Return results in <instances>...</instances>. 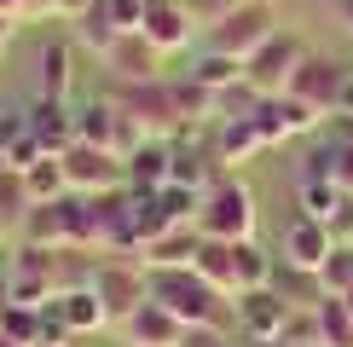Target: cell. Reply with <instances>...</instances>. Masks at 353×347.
Here are the masks:
<instances>
[{
    "instance_id": "obj_1",
    "label": "cell",
    "mask_w": 353,
    "mask_h": 347,
    "mask_svg": "<svg viewBox=\"0 0 353 347\" xmlns=\"http://www.w3.org/2000/svg\"><path fill=\"white\" fill-rule=\"evenodd\" d=\"M151 301H163L185 330L191 324H232V295H220L197 266H157L151 272Z\"/></svg>"
},
{
    "instance_id": "obj_2",
    "label": "cell",
    "mask_w": 353,
    "mask_h": 347,
    "mask_svg": "<svg viewBox=\"0 0 353 347\" xmlns=\"http://www.w3.org/2000/svg\"><path fill=\"white\" fill-rule=\"evenodd\" d=\"M255 220H261L255 191H249L238 174H220L209 191H203V202H197V231L203 238H220V243L255 238Z\"/></svg>"
},
{
    "instance_id": "obj_3",
    "label": "cell",
    "mask_w": 353,
    "mask_h": 347,
    "mask_svg": "<svg viewBox=\"0 0 353 347\" xmlns=\"http://www.w3.org/2000/svg\"><path fill=\"white\" fill-rule=\"evenodd\" d=\"M307 58L301 47V35H290V29H278V35L267 41V47H255L243 58V87L249 93H261V98H272V93H290V76H296V64Z\"/></svg>"
},
{
    "instance_id": "obj_4",
    "label": "cell",
    "mask_w": 353,
    "mask_h": 347,
    "mask_svg": "<svg viewBox=\"0 0 353 347\" xmlns=\"http://www.w3.org/2000/svg\"><path fill=\"white\" fill-rule=\"evenodd\" d=\"M272 35H278V12L267 0H243V6H232L226 18L209 29V47L226 52V58H249L255 47H267Z\"/></svg>"
},
{
    "instance_id": "obj_5",
    "label": "cell",
    "mask_w": 353,
    "mask_h": 347,
    "mask_svg": "<svg viewBox=\"0 0 353 347\" xmlns=\"http://www.w3.org/2000/svg\"><path fill=\"white\" fill-rule=\"evenodd\" d=\"M76 139H87V145H105V151H116L128 162V156L145 145V134H139V122L128 116L116 98H93V105H81L76 110Z\"/></svg>"
},
{
    "instance_id": "obj_6",
    "label": "cell",
    "mask_w": 353,
    "mask_h": 347,
    "mask_svg": "<svg viewBox=\"0 0 353 347\" xmlns=\"http://www.w3.org/2000/svg\"><path fill=\"white\" fill-rule=\"evenodd\" d=\"M93 289H99V301H105L110 324H122V318L151 295V272H145V260H99Z\"/></svg>"
},
{
    "instance_id": "obj_7",
    "label": "cell",
    "mask_w": 353,
    "mask_h": 347,
    "mask_svg": "<svg viewBox=\"0 0 353 347\" xmlns=\"http://www.w3.org/2000/svg\"><path fill=\"white\" fill-rule=\"evenodd\" d=\"M116 105L139 122L145 139H174V134H185V127H180V110H174V87H168V81L122 87V93H116Z\"/></svg>"
},
{
    "instance_id": "obj_8",
    "label": "cell",
    "mask_w": 353,
    "mask_h": 347,
    "mask_svg": "<svg viewBox=\"0 0 353 347\" xmlns=\"http://www.w3.org/2000/svg\"><path fill=\"white\" fill-rule=\"evenodd\" d=\"M64 174H70V191H81V197H99V191L128 185V162L116 151H105V145H87V139H76L64 151Z\"/></svg>"
},
{
    "instance_id": "obj_9",
    "label": "cell",
    "mask_w": 353,
    "mask_h": 347,
    "mask_svg": "<svg viewBox=\"0 0 353 347\" xmlns=\"http://www.w3.org/2000/svg\"><path fill=\"white\" fill-rule=\"evenodd\" d=\"M232 313H238V330H243V341H261V347H278V336H284V324H290V301L278 295V289H243V295H232Z\"/></svg>"
},
{
    "instance_id": "obj_10",
    "label": "cell",
    "mask_w": 353,
    "mask_h": 347,
    "mask_svg": "<svg viewBox=\"0 0 353 347\" xmlns=\"http://www.w3.org/2000/svg\"><path fill=\"white\" fill-rule=\"evenodd\" d=\"M255 127H261V139H267V151L272 145H284V139H301V134H313L325 116L319 110H307L301 98H290V93H272V98H255Z\"/></svg>"
},
{
    "instance_id": "obj_11",
    "label": "cell",
    "mask_w": 353,
    "mask_h": 347,
    "mask_svg": "<svg viewBox=\"0 0 353 347\" xmlns=\"http://www.w3.org/2000/svg\"><path fill=\"white\" fill-rule=\"evenodd\" d=\"M342 81H347V70H342V64H330V58L307 52L301 64H296V76H290V98H301V105H307V110H319V116H336Z\"/></svg>"
},
{
    "instance_id": "obj_12",
    "label": "cell",
    "mask_w": 353,
    "mask_h": 347,
    "mask_svg": "<svg viewBox=\"0 0 353 347\" xmlns=\"http://www.w3.org/2000/svg\"><path fill=\"white\" fill-rule=\"evenodd\" d=\"M336 249V238H330V226L325 220H313V214H296L284 231V266L290 272H313L319 278V266H325V255Z\"/></svg>"
},
{
    "instance_id": "obj_13",
    "label": "cell",
    "mask_w": 353,
    "mask_h": 347,
    "mask_svg": "<svg viewBox=\"0 0 353 347\" xmlns=\"http://www.w3.org/2000/svg\"><path fill=\"white\" fill-rule=\"evenodd\" d=\"M122 336H128V347H180L185 341V324L163 307V301L145 295L139 307L122 318Z\"/></svg>"
},
{
    "instance_id": "obj_14",
    "label": "cell",
    "mask_w": 353,
    "mask_h": 347,
    "mask_svg": "<svg viewBox=\"0 0 353 347\" xmlns=\"http://www.w3.org/2000/svg\"><path fill=\"white\" fill-rule=\"evenodd\" d=\"M29 134L47 156H64L70 145H76V110L64 105V98H29Z\"/></svg>"
},
{
    "instance_id": "obj_15",
    "label": "cell",
    "mask_w": 353,
    "mask_h": 347,
    "mask_svg": "<svg viewBox=\"0 0 353 347\" xmlns=\"http://www.w3.org/2000/svg\"><path fill=\"white\" fill-rule=\"evenodd\" d=\"M191 12L180 6V0H145V23H139V35L151 41L157 52H180V47H191Z\"/></svg>"
},
{
    "instance_id": "obj_16",
    "label": "cell",
    "mask_w": 353,
    "mask_h": 347,
    "mask_svg": "<svg viewBox=\"0 0 353 347\" xmlns=\"http://www.w3.org/2000/svg\"><path fill=\"white\" fill-rule=\"evenodd\" d=\"M105 64H110L128 87H139V81H163V52H157L151 41L139 35V29H128V35L116 41V47L105 52Z\"/></svg>"
},
{
    "instance_id": "obj_17",
    "label": "cell",
    "mask_w": 353,
    "mask_h": 347,
    "mask_svg": "<svg viewBox=\"0 0 353 347\" xmlns=\"http://www.w3.org/2000/svg\"><path fill=\"white\" fill-rule=\"evenodd\" d=\"M70 87H76V47H70V41H41V52H35V98H64L70 105Z\"/></svg>"
},
{
    "instance_id": "obj_18",
    "label": "cell",
    "mask_w": 353,
    "mask_h": 347,
    "mask_svg": "<svg viewBox=\"0 0 353 347\" xmlns=\"http://www.w3.org/2000/svg\"><path fill=\"white\" fill-rule=\"evenodd\" d=\"M267 151V139H261L255 116H220L214 122V162L220 168H243L249 156Z\"/></svg>"
},
{
    "instance_id": "obj_19",
    "label": "cell",
    "mask_w": 353,
    "mask_h": 347,
    "mask_svg": "<svg viewBox=\"0 0 353 347\" xmlns=\"http://www.w3.org/2000/svg\"><path fill=\"white\" fill-rule=\"evenodd\" d=\"M174 180V139H145L128 156V191H163Z\"/></svg>"
},
{
    "instance_id": "obj_20",
    "label": "cell",
    "mask_w": 353,
    "mask_h": 347,
    "mask_svg": "<svg viewBox=\"0 0 353 347\" xmlns=\"http://www.w3.org/2000/svg\"><path fill=\"white\" fill-rule=\"evenodd\" d=\"M197 243H203L197 226H174L157 243H145L139 260H145V272H157V266H191V260H197Z\"/></svg>"
},
{
    "instance_id": "obj_21",
    "label": "cell",
    "mask_w": 353,
    "mask_h": 347,
    "mask_svg": "<svg viewBox=\"0 0 353 347\" xmlns=\"http://www.w3.org/2000/svg\"><path fill=\"white\" fill-rule=\"evenodd\" d=\"M191 266L209 278L220 295H238V243H220V238H203L197 243V260Z\"/></svg>"
},
{
    "instance_id": "obj_22",
    "label": "cell",
    "mask_w": 353,
    "mask_h": 347,
    "mask_svg": "<svg viewBox=\"0 0 353 347\" xmlns=\"http://www.w3.org/2000/svg\"><path fill=\"white\" fill-rule=\"evenodd\" d=\"M58 313H64V324L76 330V336H93V330H105V324H110V313H105V301H99V289H93V284L64 289V295H58Z\"/></svg>"
},
{
    "instance_id": "obj_23",
    "label": "cell",
    "mask_w": 353,
    "mask_h": 347,
    "mask_svg": "<svg viewBox=\"0 0 353 347\" xmlns=\"http://www.w3.org/2000/svg\"><path fill=\"white\" fill-rule=\"evenodd\" d=\"M174 87V110H180V127H197V122H220V93L203 87L197 76H180L168 81Z\"/></svg>"
},
{
    "instance_id": "obj_24",
    "label": "cell",
    "mask_w": 353,
    "mask_h": 347,
    "mask_svg": "<svg viewBox=\"0 0 353 347\" xmlns=\"http://www.w3.org/2000/svg\"><path fill=\"white\" fill-rule=\"evenodd\" d=\"M29 209H35V197H29V180L18 168H0V231H23Z\"/></svg>"
},
{
    "instance_id": "obj_25",
    "label": "cell",
    "mask_w": 353,
    "mask_h": 347,
    "mask_svg": "<svg viewBox=\"0 0 353 347\" xmlns=\"http://www.w3.org/2000/svg\"><path fill=\"white\" fill-rule=\"evenodd\" d=\"M191 76L203 87H214V93H232V87H243V58H226V52H203L197 64H191Z\"/></svg>"
},
{
    "instance_id": "obj_26",
    "label": "cell",
    "mask_w": 353,
    "mask_h": 347,
    "mask_svg": "<svg viewBox=\"0 0 353 347\" xmlns=\"http://www.w3.org/2000/svg\"><path fill=\"white\" fill-rule=\"evenodd\" d=\"M23 180H29V197H35V202H58V197H70L64 156H41L35 168H23Z\"/></svg>"
},
{
    "instance_id": "obj_27",
    "label": "cell",
    "mask_w": 353,
    "mask_h": 347,
    "mask_svg": "<svg viewBox=\"0 0 353 347\" xmlns=\"http://www.w3.org/2000/svg\"><path fill=\"white\" fill-rule=\"evenodd\" d=\"M76 41H81V47L93 52V58H105V52L116 47V41H122V29L110 23V12H105V0H99L93 12H81V18H76Z\"/></svg>"
},
{
    "instance_id": "obj_28",
    "label": "cell",
    "mask_w": 353,
    "mask_h": 347,
    "mask_svg": "<svg viewBox=\"0 0 353 347\" xmlns=\"http://www.w3.org/2000/svg\"><path fill=\"white\" fill-rule=\"evenodd\" d=\"M313 313H319V336H325V347H353V313H347L342 295H325Z\"/></svg>"
},
{
    "instance_id": "obj_29",
    "label": "cell",
    "mask_w": 353,
    "mask_h": 347,
    "mask_svg": "<svg viewBox=\"0 0 353 347\" xmlns=\"http://www.w3.org/2000/svg\"><path fill=\"white\" fill-rule=\"evenodd\" d=\"M267 284H272L267 249H261L255 238H243V243H238V295H243V289H267Z\"/></svg>"
},
{
    "instance_id": "obj_30",
    "label": "cell",
    "mask_w": 353,
    "mask_h": 347,
    "mask_svg": "<svg viewBox=\"0 0 353 347\" xmlns=\"http://www.w3.org/2000/svg\"><path fill=\"white\" fill-rule=\"evenodd\" d=\"M0 336H12L23 347H41V307H23V301L0 307Z\"/></svg>"
},
{
    "instance_id": "obj_31",
    "label": "cell",
    "mask_w": 353,
    "mask_h": 347,
    "mask_svg": "<svg viewBox=\"0 0 353 347\" xmlns=\"http://www.w3.org/2000/svg\"><path fill=\"white\" fill-rule=\"evenodd\" d=\"M342 185H336V180H301V214H313V220H325L330 226V214L336 209H342Z\"/></svg>"
},
{
    "instance_id": "obj_32",
    "label": "cell",
    "mask_w": 353,
    "mask_h": 347,
    "mask_svg": "<svg viewBox=\"0 0 353 347\" xmlns=\"http://www.w3.org/2000/svg\"><path fill=\"white\" fill-rule=\"evenodd\" d=\"M319 289H325V295H347V289H353V243H336V249L325 255Z\"/></svg>"
},
{
    "instance_id": "obj_33",
    "label": "cell",
    "mask_w": 353,
    "mask_h": 347,
    "mask_svg": "<svg viewBox=\"0 0 353 347\" xmlns=\"http://www.w3.org/2000/svg\"><path fill=\"white\" fill-rule=\"evenodd\" d=\"M180 6L191 12V23H197V29H214L232 6H243V0H180Z\"/></svg>"
},
{
    "instance_id": "obj_34",
    "label": "cell",
    "mask_w": 353,
    "mask_h": 347,
    "mask_svg": "<svg viewBox=\"0 0 353 347\" xmlns=\"http://www.w3.org/2000/svg\"><path fill=\"white\" fill-rule=\"evenodd\" d=\"M29 139V116L23 110H0V156H12Z\"/></svg>"
},
{
    "instance_id": "obj_35",
    "label": "cell",
    "mask_w": 353,
    "mask_h": 347,
    "mask_svg": "<svg viewBox=\"0 0 353 347\" xmlns=\"http://www.w3.org/2000/svg\"><path fill=\"white\" fill-rule=\"evenodd\" d=\"M336 185H342V191H353V122L342 127V139H336Z\"/></svg>"
},
{
    "instance_id": "obj_36",
    "label": "cell",
    "mask_w": 353,
    "mask_h": 347,
    "mask_svg": "<svg viewBox=\"0 0 353 347\" xmlns=\"http://www.w3.org/2000/svg\"><path fill=\"white\" fill-rule=\"evenodd\" d=\"M105 12H110V23L122 29V35L145 23V0H105Z\"/></svg>"
},
{
    "instance_id": "obj_37",
    "label": "cell",
    "mask_w": 353,
    "mask_h": 347,
    "mask_svg": "<svg viewBox=\"0 0 353 347\" xmlns=\"http://www.w3.org/2000/svg\"><path fill=\"white\" fill-rule=\"evenodd\" d=\"M180 347H232V330L226 324H191Z\"/></svg>"
},
{
    "instance_id": "obj_38",
    "label": "cell",
    "mask_w": 353,
    "mask_h": 347,
    "mask_svg": "<svg viewBox=\"0 0 353 347\" xmlns=\"http://www.w3.org/2000/svg\"><path fill=\"white\" fill-rule=\"evenodd\" d=\"M330 238H336V243H353V191L342 197V209L330 214Z\"/></svg>"
},
{
    "instance_id": "obj_39",
    "label": "cell",
    "mask_w": 353,
    "mask_h": 347,
    "mask_svg": "<svg viewBox=\"0 0 353 347\" xmlns=\"http://www.w3.org/2000/svg\"><path fill=\"white\" fill-rule=\"evenodd\" d=\"M93 6H99V0H58V18H70V23H76L81 12H93Z\"/></svg>"
},
{
    "instance_id": "obj_40",
    "label": "cell",
    "mask_w": 353,
    "mask_h": 347,
    "mask_svg": "<svg viewBox=\"0 0 353 347\" xmlns=\"http://www.w3.org/2000/svg\"><path fill=\"white\" fill-rule=\"evenodd\" d=\"M336 116H353V70H347V81H342V98H336Z\"/></svg>"
},
{
    "instance_id": "obj_41",
    "label": "cell",
    "mask_w": 353,
    "mask_h": 347,
    "mask_svg": "<svg viewBox=\"0 0 353 347\" xmlns=\"http://www.w3.org/2000/svg\"><path fill=\"white\" fill-rule=\"evenodd\" d=\"M29 18H58V0H29Z\"/></svg>"
},
{
    "instance_id": "obj_42",
    "label": "cell",
    "mask_w": 353,
    "mask_h": 347,
    "mask_svg": "<svg viewBox=\"0 0 353 347\" xmlns=\"http://www.w3.org/2000/svg\"><path fill=\"white\" fill-rule=\"evenodd\" d=\"M12 35H18V18H6V12H0V52L12 47Z\"/></svg>"
},
{
    "instance_id": "obj_43",
    "label": "cell",
    "mask_w": 353,
    "mask_h": 347,
    "mask_svg": "<svg viewBox=\"0 0 353 347\" xmlns=\"http://www.w3.org/2000/svg\"><path fill=\"white\" fill-rule=\"evenodd\" d=\"M0 12H6V18H18V23H23V18H29V0H0Z\"/></svg>"
},
{
    "instance_id": "obj_44",
    "label": "cell",
    "mask_w": 353,
    "mask_h": 347,
    "mask_svg": "<svg viewBox=\"0 0 353 347\" xmlns=\"http://www.w3.org/2000/svg\"><path fill=\"white\" fill-rule=\"evenodd\" d=\"M0 307H12V272L0 266Z\"/></svg>"
},
{
    "instance_id": "obj_45",
    "label": "cell",
    "mask_w": 353,
    "mask_h": 347,
    "mask_svg": "<svg viewBox=\"0 0 353 347\" xmlns=\"http://www.w3.org/2000/svg\"><path fill=\"white\" fill-rule=\"evenodd\" d=\"M342 18H347V29H353V0H342Z\"/></svg>"
},
{
    "instance_id": "obj_46",
    "label": "cell",
    "mask_w": 353,
    "mask_h": 347,
    "mask_svg": "<svg viewBox=\"0 0 353 347\" xmlns=\"http://www.w3.org/2000/svg\"><path fill=\"white\" fill-rule=\"evenodd\" d=\"M0 347H23V341H12V336H0Z\"/></svg>"
},
{
    "instance_id": "obj_47",
    "label": "cell",
    "mask_w": 353,
    "mask_h": 347,
    "mask_svg": "<svg viewBox=\"0 0 353 347\" xmlns=\"http://www.w3.org/2000/svg\"><path fill=\"white\" fill-rule=\"evenodd\" d=\"M342 301H347V313H353V289H347V295H342Z\"/></svg>"
},
{
    "instance_id": "obj_48",
    "label": "cell",
    "mask_w": 353,
    "mask_h": 347,
    "mask_svg": "<svg viewBox=\"0 0 353 347\" xmlns=\"http://www.w3.org/2000/svg\"><path fill=\"white\" fill-rule=\"evenodd\" d=\"M232 347H238V341H232ZM243 347H261V341H243Z\"/></svg>"
},
{
    "instance_id": "obj_49",
    "label": "cell",
    "mask_w": 353,
    "mask_h": 347,
    "mask_svg": "<svg viewBox=\"0 0 353 347\" xmlns=\"http://www.w3.org/2000/svg\"><path fill=\"white\" fill-rule=\"evenodd\" d=\"M0 168H6V156H0Z\"/></svg>"
},
{
    "instance_id": "obj_50",
    "label": "cell",
    "mask_w": 353,
    "mask_h": 347,
    "mask_svg": "<svg viewBox=\"0 0 353 347\" xmlns=\"http://www.w3.org/2000/svg\"><path fill=\"white\" fill-rule=\"evenodd\" d=\"M0 238H6V231H0Z\"/></svg>"
},
{
    "instance_id": "obj_51",
    "label": "cell",
    "mask_w": 353,
    "mask_h": 347,
    "mask_svg": "<svg viewBox=\"0 0 353 347\" xmlns=\"http://www.w3.org/2000/svg\"><path fill=\"white\" fill-rule=\"evenodd\" d=\"M347 122H353V116H347Z\"/></svg>"
}]
</instances>
